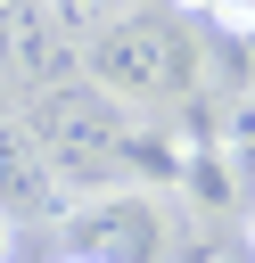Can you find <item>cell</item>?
Listing matches in <instances>:
<instances>
[{
    "label": "cell",
    "mask_w": 255,
    "mask_h": 263,
    "mask_svg": "<svg viewBox=\"0 0 255 263\" xmlns=\"http://www.w3.org/2000/svg\"><path fill=\"white\" fill-rule=\"evenodd\" d=\"M82 74H90V90L107 107H156V99L181 90V33L165 16L123 8L115 25H99L82 41Z\"/></svg>",
    "instance_id": "1"
},
{
    "label": "cell",
    "mask_w": 255,
    "mask_h": 263,
    "mask_svg": "<svg viewBox=\"0 0 255 263\" xmlns=\"http://www.w3.org/2000/svg\"><path fill=\"white\" fill-rule=\"evenodd\" d=\"M41 8H49V25H66V33H82V41L123 16V0H41Z\"/></svg>",
    "instance_id": "2"
},
{
    "label": "cell",
    "mask_w": 255,
    "mask_h": 263,
    "mask_svg": "<svg viewBox=\"0 0 255 263\" xmlns=\"http://www.w3.org/2000/svg\"><path fill=\"white\" fill-rule=\"evenodd\" d=\"M8 247H16V222H8V205H0V263H8Z\"/></svg>",
    "instance_id": "3"
},
{
    "label": "cell",
    "mask_w": 255,
    "mask_h": 263,
    "mask_svg": "<svg viewBox=\"0 0 255 263\" xmlns=\"http://www.w3.org/2000/svg\"><path fill=\"white\" fill-rule=\"evenodd\" d=\"M58 263H99V255H82V247H74V255H58Z\"/></svg>",
    "instance_id": "4"
},
{
    "label": "cell",
    "mask_w": 255,
    "mask_h": 263,
    "mask_svg": "<svg viewBox=\"0 0 255 263\" xmlns=\"http://www.w3.org/2000/svg\"><path fill=\"white\" fill-rule=\"evenodd\" d=\"M247 238H255V214H247Z\"/></svg>",
    "instance_id": "5"
},
{
    "label": "cell",
    "mask_w": 255,
    "mask_h": 263,
    "mask_svg": "<svg viewBox=\"0 0 255 263\" xmlns=\"http://www.w3.org/2000/svg\"><path fill=\"white\" fill-rule=\"evenodd\" d=\"M230 8H255V0H230Z\"/></svg>",
    "instance_id": "6"
}]
</instances>
